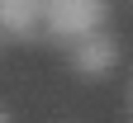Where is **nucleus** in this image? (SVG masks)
Segmentation results:
<instances>
[{
  "mask_svg": "<svg viewBox=\"0 0 133 123\" xmlns=\"http://www.w3.org/2000/svg\"><path fill=\"white\" fill-rule=\"evenodd\" d=\"M105 19H109L105 0H43V33L62 38L66 47L90 33H105Z\"/></svg>",
  "mask_w": 133,
  "mask_h": 123,
  "instance_id": "obj_1",
  "label": "nucleus"
},
{
  "mask_svg": "<svg viewBox=\"0 0 133 123\" xmlns=\"http://www.w3.org/2000/svg\"><path fill=\"white\" fill-rule=\"evenodd\" d=\"M0 28L10 38H38L43 33V0H0Z\"/></svg>",
  "mask_w": 133,
  "mask_h": 123,
  "instance_id": "obj_3",
  "label": "nucleus"
},
{
  "mask_svg": "<svg viewBox=\"0 0 133 123\" xmlns=\"http://www.w3.org/2000/svg\"><path fill=\"white\" fill-rule=\"evenodd\" d=\"M0 123H5V118H0Z\"/></svg>",
  "mask_w": 133,
  "mask_h": 123,
  "instance_id": "obj_4",
  "label": "nucleus"
},
{
  "mask_svg": "<svg viewBox=\"0 0 133 123\" xmlns=\"http://www.w3.org/2000/svg\"><path fill=\"white\" fill-rule=\"evenodd\" d=\"M114 38L109 33H90V38H81V43H71V66L81 76H105L109 66H114Z\"/></svg>",
  "mask_w": 133,
  "mask_h": 123,
  "instance_id": "obj_2",
  "label": "nucleus"
}]
</instances>
